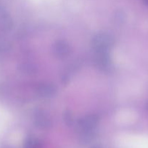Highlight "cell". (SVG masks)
Instances as JSON below:
<instances>
[{
  "label": "cell",
  "instance_id": "obj_8",
  "mask_svg": "<svg viewBox=\"0 0 148 148\" xmlns=\"http://www.w3.org/2000/svg\"><path fill=\"white\" fill-rule=\"evenodd\" d=\"M24 148H41L42 143L38 138L35 137H28L24 143Z\"/></svg>",
  "mask_w": 148,
  "mask_h": 148
},
{
  "label": "cell",
  "instance_id": "obj_11",
  "mask_svg": "<svg viewBox=\"0 0 148 148\" xmlns=\"http://www.w3.org/2000/svg\"><path fill=\"white\" fill-rule=\"evenodd\" d=\"M143 1H144V3H145L146 5L148 6V0H143Z\"/></svg>",
  "mask_w": 148,
  "mask_h": 148
},
{
  "label": "cell",
  "instance_id": "obj_10",
  "mask_svg": "<svg viewBox=\"0 0 148 148\" xmlns=\"http://www.w3.org/2000/svg\"><path fill=\"white\" fill-rule=\"evenodd\" d=\"M91 148H103V147H101V146H100V145H94V146H93V147H91Z\"/></svg>",
  "mask_w": 148,
  "mask_h": 148
},
{
  "label": "cell",
  "instance_id": "obj_5",
  "mask_svg": "<svg viewBox=\"0 0 148 148\" xmlns=\"http://www.w3.org/2000/svg\"><path fill=\"white\" fill-rule=\"evenodd\" d=\"M55 91L56 90L53 85L46 83L39 85L37 89V92L39 93V95H40L41 98H49L54 96L55 94Z\"/></svg>",
  "mask_w": 148,
  "mask_h": 148
},
{
  "label": "cell",
  "instance_id": "obj_7",
  "mask_svg": "<svg viewBox=\"0 0 148 148\" xmlns=\"http://www.w3.org/2000/svg\"><path fill=\"white\" fill-rule=\"evenodd\" d=\"M34 123L36 127L41 129H46L49 127V119L46 117L44 113L39 112L34 119Z\"/></svg>",
  "mask_w": 148,
  "mask_h": 148
},
{
  "label": "cell",
  "instance_id": "obj_2",
  "mask_svg": "<svg viewBox=\"0 0 148 148\" xmlns=\"http://www.w3.org/2000/svg\"><path fill=\"white\" fill-rule=\"evenodd\" d=\"M114 40L111 35L107 33H99L93 37L91 46L93 49L99 53H108V51L113 47Z\"/></svg>",
  "mask_w": 148,
  "mask_h": 148
},
{
  "label": "cell",
  "instance_id": "obj_1",
  "mask_svg": "<svg viewBox=\"0 0 148 148\" xmlns=\"http://www.w3.org/2000/svg\"><path fill=\"white\" fill-rule=\"evenodd\" d=\"M98 118L95 115L84 116L78 121V130L81 141L89 143L95 137V131L98 125Z\"/></svg>",
  "mask_w": 148,
  "mask_h": 148
},
{
  "label": "cell",
  "instance_id": "obj_9",
  "mask_svg": "<svg viewBox=\"0 0 148 148\" xmlns=\"http://www.w3.org/2000/svg\"><path fill=\"white\" fill-rule=\"evenodd\" d=\"M10 49V43L4 38L0 37V52L7 51Z\"/></svg>",
  "mask_w": 148,
  "mask_h": 148
},
{
  "label": "cell",
  "instance_id": "obj_4",
  "mask_svg": "<svg viewBox=\"0 0 148 148\" xmlns=\"http://www.w3.org/2000/svg\"><path fill=\"white\" fill-rule=\"evenodd\" d=\"M70 51H71L70 46L65 42L59 40V41H57L54 45L53 52L55 56H57V57H66L69 54Z\"/></svg>",
  "mask_w": 148,
  "mask_h": 148
},
{
  "label": "cell",
  "instance_id": "obj_3",
  "mask_svg": "<svg viewBox=\"0 0 148 148\" xmlns=\"http://www.w3.org/2000/svg\"><path fill=\"white\" fill-rule=\"evenodd\" d=\"M13 26L11 16L5 8L0 4V30L9 31Z\"/></svg>",
  "mask_w": 148,
  "mask_h": 148
},
{
  "label": "cell",
  "instance_id": "obj_6",
  "mask_svg": "<svg viewBox=\"0 0 148 148\" xmlns=\"http://www.w3.org/2000/svg\"><path fill=\"white\" fill-rule=\"evenodd\" d=\"M96 63L99 68L102 69H107L111 66V59L109 56L108 53H97Z\"/></svg>",
  "mask_w": 148,
  "mask_h": 148
}]
</instances>
